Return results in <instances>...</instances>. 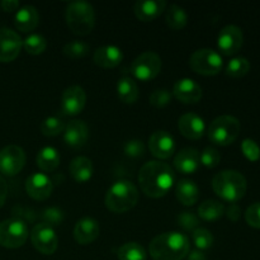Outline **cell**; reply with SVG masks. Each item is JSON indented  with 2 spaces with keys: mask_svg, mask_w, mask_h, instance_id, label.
<instances>
[{
  "mask_svg": "<svg viewBox=\"0 0 260 260\" xmlns=\"http://www.w3.org/2000/svg\"><path fill=\"white\" fill-rule=\"evenodd\" d=\"M89 127L81 119H73L66 123L63 129V140L71 149H81L88 142Z\"/></svg>",
  "mask_w": 260,
  "mask_h": 260,
  "instance_id": "cell-18",
  "label": "cell"
},
{
  "mask_svg": "<svg viewBox=\"0 0 260 260\" xmlns=\"http://www.w3.org/2000/svg\"><path fill=\"white\" fill-rule=\"evenodd\" d=\"M73 179L78 183H86L91 179L94 173L93 162L86 156H78L73 159L69 167Z\"/></svg>",
  "mask_w": 260,
  "mask_h": 260,
  "instance_id": "cell-25",
  "label": "cell"
},
{
  "mask_svg": "<svg viewBox=\"0 0 260 260\" xmlns=\"http://www.w3.org/2000/svg\"><path fill=\"white\" fill-rule=\"evenodd\" d=\"M8 197V184L4 178L0 175V208L4 206L5 200Z\"/></svg>",
  "mask_w": 260,
  "mask_h": 260,
  "instance_id": "cell-46",
  "label": "cell"
},
{
  "mask_svg": "<svg viewBox=\"0 0 260 260\" xmlns=\"http://www.w3.org/2000/svg\"><path fill=\"white\" fill-rule=\"evenodd\" d=\"M167 2L164 0H139L135 3V14L142 22H151L156 19L165 10Z\"/></svg>",
  "mask_w": 260,
  "mask_h": 260,
  "instance_id": "cell-23",
  "label": "cell"
},
{
  "mask_svg": "<svg viewBox=\"0 0 260 260\" xmlns=\"http://www.w3.org/2000/svg\"><path fill=\"white\" fill-rule=\"evenodd\" d=\"M65 122L57 116H51L47 117L42 121L40 128L42 135L47 137H55L58 136L60 134H62L63 129H65Z\"/></svg>",
  "mask_w": 260,
  "mask_h": 260,
  "instance_id": "cell-34",
  "label": "cell"
},
{
  "mask_svg": "<svg viewBox=\"0 0 260 260\" xmlns=\"http://www.w3.org/2000/svg\"><path fill=\"white\" fill-rule=\"evenodd\" d=\"M245 221L251 228L260 229V202L253 203L246 208Z\"/></svg>",
  "mask_w": 260,
  "mask_h": 260,
  "instance_id": "cell-42",
  "label": "cell"
},
{
  "mask_svg": "<svg viewBox=\"0 0 260 260\" xmlns=\"http://www.w3.org/2000/svg\"><path fill=\"white\" fill-rule=\"evenodd\" d=\"M25 165V152L18 145H8L0 150V173L8 177L18 174Z\"/></svg>",
  "mask_w": 260,
  "mask_h": 260,
  "instance_id": "cell-11",
  "label": "cell"
},
{
  "mask_svg": "<svg viewBox=\"0 0 260 260\" xmlns=\"http://www.w3.org/2000/svg\"><path fill=\"white\" fill-rule=\"evenodd\" d=\"M104 202L112 212L124 213L132 210L139 202V189L129 180H117L107 190Z\"/></svg>",
  "mask_w": 260,
  "mask_h": 260,
  "instance_id": "cell-4",
  "label": "cell"
},
{
  "mask_svg": "<svg viewBox=\"0 0 260 260\" xmlns=\"http://www.w3.org/2000/svg\"><path fill=\"white\" fill-rule=\"evenodd\" d=\"M165 19H167V24L169 25L172 29L180 30L187 25L188 13L185 12L184 8H182L180 5L172 4L168 8Z\"/></svg>",
  "mask_w": 260,
  "mask_h": 260,
  "instance_id": "cell-30",
  "label": "cell"
},
{
  "mask_svg": "<svg viewBox=\"0 0 260 260\" xmlns=\"http://www.w3.org/2000/svg\"><path fill=\"white\" fill-rule=\"evenodd\" d=\"M86 104V93L81 86L71 85L63 90L61 96V113L63 116H76Z\"/></svg>",
  "mask_w": 260,
  "mask_h": 260,
  "instance_id": "cell-14",
  "label": "cell"
},
{
  "mask_svg": "<svg viewBox=\"0 0 260 260\" xmlns=\"http://www.w3.org/2000/svg\"><path fill=\"white\" fill-rule=\"evenodd\" d=\"M36 162L42 172H53L60 164V154L53 146H45L37 154Z\"/></svg>",
  "mask_w": 260,
  "mask_h": 260,
  "instance_id": "cell-27",
  "label": "cell"
},
{
  "mask_svg": "<svg viewBox=\"0 0 260 260\" xmlns=\"http://www.w3.org/2000/svg\"><path fill=\"white\" fill-rule=\"evenodd\" d=\"M53 183L45 173H33L25 180V192L36 201H45L51 197Z\"/></svg>",
  "mask_w": 260,
  "mask_h": 260,
  "instance_id": "cell-15",
  "label": "cell"
},
{
  "mask_svg": "<svg viewBox=\"0 0 260 260\" xmlns=\"http://www.w3.org/2000/svg\"><path fill=\"white\" fill-rule=\"evenodd\" d=\"M189 66L194 73L212 76L217 75L222 70L223 61L217 51L212 48H201L190 55Z\"/></svg>",
  "mask_w": 260,
  "mask_h": 260,
  "instance_id": "cell-7",
  "label": "cell"
},
{
  "mask_svg": "<svg viewBox=\"0 0 260 260\" xmlns=\"http://www.w3.org/2000/svg\"><path fill=\"white\" fill-rule=\"evenodd\" d=\"M244 43V33L240 27L229 24L220 30L217 37V47L225 56H233L240 51Z\"/></svg>",
  "mask_w": 260,
  "mask_h": 260,
  "instance_id": "cell-12",
  "label": "cell"
},
{
  "mask_svg": "<svg viewBox=\"0 0 260 260\" xmlns=\"http://www.w3.org/2000/svg\"><path fill=\"white\" fill-rule=\"evenodd\" d=\"M42 218H43V222L53 228V226L61 225V222H62L63 220V213L62 211L58 210V208L50 207L43 212Z\"/></svg>",
  "mask_w": 260,
  "mask_h": 260,
  "instance_id": "cell-43",
  "label": "cell"
},
{
  "mask_svg": "<svg viewBox=\"0 0 260 260\" xmlns=\"http://www.w3.org/2000/svg\"><path fill=\"white\" fill-rule=\"evenodd\" d=\"M66 23L71 32L79 36H86L93 30L95 25V12L90 3L71 2L66 7Z\"/></svg>",
  "mask_w": 260,
  "mask_h": 260,
  "instance_id": "cell-5",
  "label": "cell"
},
{
  "mask_svg": "<svg viewBox=\"0 0 260 260\" xmlns=\"http://www.w3.org/2000/svg\"><path fill=\"white\" fill-rule=\"evenodd\" d=\"M175 196H177L178 201L184 206H193L194 203H197L198 198H200V189L193 180L182 179L177 183Z\"/></svg>",
  "mask_w": 260,
  "mask_h": 260,
  "instance_id": "cell-26",
  "label": "cell"
},
{
  "mask_svg": "<svg viewBox=\"0 0 260 260\" xmlns=\"http://www.w3.org/2000/svg\"><path fill=\"white\" fill-rule=\"evenodd\" d=\"M173 95L185 104L198 103L202 99V88L193 79L184 78L178 80L173 86Z\"/></svg>",
  "mask_w": 260,
  "mask_h": 260,
  "instance_id": "cell-17",
  "label": "cell"
},
{
  "mask_svg": "<svg viewBox=\"0 0 260 260\" xmlns=\"http://www.w3.org/2000/svg\"><path fill=\"white\" fill-rule=\"evenodd\" d=\"M192 239L196 248L201 251L208 250V249L212 248L213 245V235L210 230H207V229H196L192 233Z\"/></svg>",
  "mask_w": 260,
  "mask_h": 260,
  "instance_id": "cell-36",
  "label": "cell"
},
{
  "mask_svg": "<svg viewBox=\"0 0 260 260\" xmlns=\"http://www.w3.org/2000/svg\"><path fill=\"white\" fill-rule=\"evenodd\" d=\"M23 48L27 51V53L29 55H41V53L45 52V50L47 48V41L43 37L42 35H38V33H32V35L28 36L24 41H23Z\"/></svg>",
  "mask_w": 260,
  "mask_h": 260,
  "instance_id": "cell-33",
  "label": "cell"
},
{
  "mask_svg": "<svg viewBox=\"0 0 260 260\" xmlns=\"http://www.w3.org/2000/svg\"><path fill=\"white\" fill-rule=\"evenodd\" d=\"M221 161V154L218 150L213 149V147H206L201 154V164L205 165L206 168H216Z\"/></svg>",
  "mask_w": 260,
  "mask_h": 260,
  "instance_id": "cell-39",
  "label": "cell"
},
{
  "mask_svg": "<svg viewBox=\"0 0 260 260\" xmlns=\"http://www.w3.org/2000/svg\"><path fill=\"white\" fill-rule=\"evenodd\" d=\"M117 94L123 103L134 104L139 98V86L134 79L124 76L117 83Z\"/></svg>",
  "mask_w": 260,
  "mask_h": 260,
  "instance_id": "cell-28",
  "label": "cell"
},
{
  "mask_svg": "<svg viewBox=\"0 0 260 260\" xmlns=\"http://www.w3.org/2000/svg\"><path fill=\"white\" fill-rule=\"evenodd\" d=\"M150 152L160 160H167L175 152V140L169 132L155 131L149 139Z\"/></svg>",
  "mask_w": 260,
  "mask_h": 260,
  "instance_id": "cell-16",
  "label": "cell"
},
{
  "mask_svg": "<svg viewBox=\"0 0 260 260\" xmlns=\"http://www.w3.org/2000/svg\"><path fill=\"white\" fill-rule=\"evenodd\" d=\"M240 121L236 117L220 116L211 122L207 129V136L211 142L218 146H229L239 137L240 134Z\"/></svg>",
  "mask_w": 260,
  "mask_h": 260,
  "instance_id": "cell-6",
  "label": "cell"
},
{
  "mask_svg": "<svg viewBox=\"0 0 260 260\" xmlns=\"http://www.w3.org/2000/svg\"><path fill=\"white\" fill-rule=\"evenodd\" d=\"M226 216H228V218L230 221L236 222V221H238L241 216L240 207H239L236 203H231V205L228 207V210H226Z\"/></svg>",
  "mask_w": 260,
  "mask_h": 260,
  "instance_id": "cell-44",
  "label": "cell"
},
{
  "mask_svg": "<svg viewBox=\"0 0 260 260\" xmlns=\"http://www.w3.org/2000/svg\"><path fill=\"white\" fill-rule=\"evenodd\" d=\"M40 23V14L33 5L19 8L14 15V24L20 32H30Z\"/></svg>",
  "mask_w": 260,
  "mask_h": 260,
  "instance_id": "cell-24",
  "label": "cell"
},
{
  "mask_svg": "<svg viewBox=\"0 0 260 260\" xmlns=\"http://www.w3.org/2000/svg\"><path fill=\"white\" fill-rule=\"evenodd\" d=\"M189 250L188 238L178 231L160 234L149 245L150 256L154 260H183Z\"/></svg>",
  "mask_w": 260,
  "mask_h": 260,
  "instance_id": "cell-2",
  "label": "cell"
},
{
  "mask_svg": "<svg viewBox=\"0 0 260 260\" xmlns=\"http://www.w3.org/2000/svg\"><path fill=\"white\" fill-rule=\"evenodd\" d=\"M119 260H146L147 253L144 249V246L140 245L139 243L135 241H129V243L123 244L121 248L118 249Z\"/></svg>",
  "mask_w": 260,
  "mask_h": 260,
  "instance_id": "cell-31",
  "label": "cell"
},
{
  "mask_svg": "<svg viewBox=\"0 0 260 260\" xmlns=\"http://www.w3.org/2000/svg\"><path fill=\"white\" fill-rule=\"evenodd\" d=\"M173 93L168 89H156L150 95V104L156 108H164L172 102Z\"/></svg>",
  "mask_w": 260,
  "mask_h": 260,
  "instance_id": "cell-38",
  "label": "cell"
},
{
  "mask_svg": "<svg viewBox=\"0 0 260 260\" xmlns=\"http://www.w3.org/2000/svg\"><path fill=\"white\" fill-rule=\"evenodd\" d=\"M225 213V206L216 200H207L198 207V216L205 221H216Z\"/></svg>",
  "mask_w": 260,
  "mask_h": 260,
  "instance_id": "cell-29",
  "label": "cell"
},
{
  "mask_svg": "<svg viewBox=\"0 0 260 260\" xmlns=\"http://www.w3.org/2000/svg\"><path fill=\"white\" fill-rule=\"evenodd\" d=\"M174 167L182 174H194L201 167V154L194 147L180 150L174 157Z\"/></svg>",
  "mask_w": 260,
  "mask_h": 260,
  "instance_id": "cell-20",
  "label": "cell"
},
{
  "mask_svg": "<svg viewBox=\"0 0 260 260\" xmlns=\"http://www.w3.org/2000/svg\"><path fill=\"white\" fill-rule=\"evenodd\" d=\"M101 233L98 221L91 217H83L76 222L74 228V238L81 245H88L91 244Z\"/></svg>",
  "mask_w": 260,
  "mask_h": 260,
  "instance_id": "cell-21",
  "label": "cell"
},
{
  "mask_svg": "<svg viewBox=\"0 0 260 260\" xmlns=\"http://www.w3.org/2000/svg\"><path fill=\"white\" fill-rule=\"evenodd\" d=\"M19 2L18 0H3L2 3H0V7H2V9L4 10V12H8V13H12V12H15V10L19 8Z\"/></svg>",
  "mask_w": 260,
  "mask_h": 260,
  "instance_id": "cell-45",
  "label": "cell"
},
{
  "mask_svg": "<svg viewBox=\"0 0 260 260\" xmlns=\"http://www.w3.org/2000/svg\"><path fill=\"white\" fill-rule=\"evenodd\" d=\"M187 260H207V258H206L203 251L194 249V250H189L187 255Z\"/></svg>",
  "mask_w": 260,
  "mask_h": 260,
  "instance_id": "cell-47",
  "label": "cell"
},
{
  "mask_svg": "<svg viewBox=\"0 0 260 260\" xmlns=\"http://www.w3.org/2000/svg\"><path fill=\"white\" fill-rule=\"evenodd\" d=\"M175 183V173L170 165L161 161H149L139 173V184L150 198H161L168 194Z\"/></svg>",
  "mask_w": 260,
  "mask_h": 260,
  "instance_id": "cell-1",
  "label": "cell"
},
{
  "mask_svg": "<svg viewBox=\"0 0 260 260\" xmlns=\"http://www.w3.org/2000/svg\"><path fill=\"white\" fill-rule=\"evenodd\" d=\"M161 71V57L156 52L146 51L134 60L131 74L141 81H149L156 78Z\"/></svg>",
  "mask_w": 260,
  "mask_h": 260,
  "instance_id": "cell-9",
  "label": "cell"
},
{
  "mask_svg": "<svg viewBox=\"0 0 260 260\" xmlns=\"http://www.w3.org/2000/svg\"><path fill=\"white\" fill-rule=\"evenodd\" d=\"M250 70V62H249L248 58L245 57H234L229 61L228 66H226V74H228L230 78H243Z\"/></svg>",
  "mask_w": 260,
  "mask_h": 260,
  "instance_id": "cell-32",
  "label": "cell"
},
{
  "mask_svg": "<svg viewBox=\"0 0 260 260\" xmlns=\"http://www.w3.org/2000/svg\"><path fill=\"white\" fill-rule=\"evenodd\" d=\"M23 40L15 30L0 28V62H12L19 56Z\"/></svg>",
  "mask_w": 260,
  "mask_h": 260,
  "instance_id": "cell-13",
  "label": "cell"
},
{
  "mask_svg": "<svg viewBox=\"0 0 260 260\" xmlns=\"http://www.w3.org/2000/svg\"><path fill=\"white\" fill-rule=\"evenodd\" d=\"M29 231L24 221L8 218L0 222V245L7 249H18L27 241Z\"/></svg>",
  "mask_w": 260,
  "mask_h": 260,
  "instance_id": "cell-8",
  "label": "cell"
},
{
  "mask_svg": "<svg viewBox=\"0 0 260 260\" xmlns=\"http://www.w3.org/2000/svg\"><path fill=\"white\" fill-rule=\"evenodd\" d=\"M241 151L244 156L250 161H258L260 159V147L254 140L245 139L241 142Z\"/></svg>",
  "mask_w": 260,
  "mask_h": 260,
  "instance_id": "cell-40",
  "label": "cell"
},
{
  "mask_svg": "<svg viewBox=\"0 0 260 260\" xmlns=\"http://www.w3.org/2000/svg\"><path fill=\"white\" fill-rule=\"evenodd\" d=\"M93 60L95 65L103 69H113L118 66L123 60V52L118 46L106 45L96 48Z\"/></svg>",
  "mask_w": 260,
  "mask_h": 260,
  "instance_id": "cell-22",
  "label": "cell"
},
{
  "mask_svg": "<svg viewBox=\"0 0 260 260\" xmlns=\"http://www.w3.org/2000/svg\"><path fill=\"white\" fill-rule=\"evenodd\" d=\"M63 53L68 57L73 58V60H76V58H81L84 56H86L90 51V46L88 45L84 41H71V42H68L65 46H63Z\"/></svg>",
  "mask_w": 260,
  "mask_h": 260,
  "instance_id": "cell-35",
  "label": "cell"
},
{
  "mask_svg": "<svg viewBox=\"0 0 260 260\" xmlns=\"http://www.w3.org/2000/svg\"><path fill=\"white\" fill-rule=\"evenodd\" d=\"M212 189L226 202L236 203L245 196L248 182L245 177L236 170H222L213 177Z\"/></svg>",
  "mask_w": 260,
  "mask_h": 260,
  "instance_id": "cell-3",
  "label": "cell"
},
{
  "mask_svg": "<svg viewBox=\"0 0 260 260\" xmlns=\"http://www.w3.org/2000/svg\"><path fill=\"white\" fill-rule=\"evenodd\" d=\"M180 134L189 140H200L206 132L205 119L197 113H185L178 121Z\"/></svg>",
  "mask_w": 260,
  "mask_h": 260,
  "instance_id": "cell-19",
  "label": "cell"
},
{
  "mask_svg": "<svg viewBox=\"0 0 260 260\" xmlns=\"http://www.w3.org/2000/svg\"><path fill=\"white\" fill-rule=\"evenodd\" d=\"M178 225L185 231H194L198 229L200 225V217L196 215L194 212H189V211H184V212L179 213L178 216Z\"/></svg>",
  "mask_w": 260,
  "mask_h": 260,
  "instance_id": "cell-37",
  "label": "cell"
},
{
  "mask_svg": "<svg viewBox=\"0 0 260 260\" xmlns=\"http://www.w3.org/2000/svg\"><path fill=\"white\" fill-rule=\"evenodd\" d=\"M123 151L127 156L132 157V159L141 157L145 152L144 142L141 140H129V141L124 144Z\"/></svg>",
  "mask_w": 260,
  "mask_h": 260,
  "instance_id": "cell-41",
  "label": "cell"
},
{
  "mask_svg": "<svg viewBox=\"0 0 260 260\" xmlns=\"http://www.w3.org/2000/svg\"><path fill=\"white\" fill-rule=\"evenodd\" d=\"M30 240L36 250L45 255H51L57 250L58 239L52 226L45 222L37 223L30 233Z\"/></svg>",
  "mask_w": 260,
  "mask_h": 260,
  "instance_id": "cell-10",
  "label": "cell"
}]
</instances>
